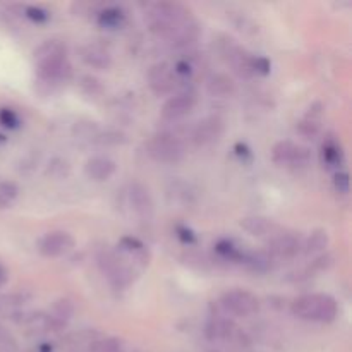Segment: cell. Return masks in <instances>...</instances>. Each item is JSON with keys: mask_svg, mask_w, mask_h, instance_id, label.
Here are the masks:
<instances>
[{"mask_svg": "<svg viewBox=\"0 0 352 352\" xmlns=\"http://www.w3.org/2000/svg\"><path fill=\"white\" fill-rule=\"evenodd\" d=\"M322 162L327 167H340L344 162V150L336 138H327L322 146Z\"/></svg>", "mask_w": 352, "mask_h": 352, "instance_id": "cell-24", "label": "cell"}, {"mask_svg": "<svg viewBox=\"0 0 352 352\" xmlns=\"http://www.w3.org/2000/svg\"><path fill=\"white\" fill-rule=\"evenodd\" d=\"M330 243V237L329 232L325 229H316L306 237V241H302V251L305 254H316V253H322V251L327 250Z\"/></svg>", "mask_w": 352, "mask_h": 352, "instance_id": "cell-25", "label": "cell"}, {"mask_svg": "<svg viewBox=\"0 0 352 352\" xmlns=\"http://www.w3.org/2000/svg\"><path fill=\"white\" fill-rule=\"evenodd\" d=\"M72 315H74V305H72V301H69V299H57V301L54 302V306H52L50 316L54 318V322L57 323L58 329H64L69 323V320L72 318Z\"/></svg>", "mask_w": 352, "mask_h": 352, "instance_id": "cell-27", "label": "cell"}, {"mask_svg": "<svg viewBox=\"0 0 352 352\" xmlns=\"http://www.w3.org/2000/svg\"><path fill=\"white\" fill-rule=\"evenodd\" d=\"M119 250L122 251L124 254L133 258V260L136 261V263H140L141 267H146V265L150 263V251H148V248L144 246L138 237H122V239L119 241Z\"/></svg>", "mask_w": 352, "mask_h": 352, "instance_id": "cell-19", "label": "cell"}, {"mask_svg": "<svg viewBox=\"0 0 352 352\" xmlns=\"http://www.w3.org/2000/svg\"><path fill=\"white\" fill-rule=\"evenodd\" d=\"M38 349H40V352H52V346L48 342H45V344H40Z\"/></svg>", "mask_w": 352, "mask_h": 352, "instance_id": "cell-47", "label": "cell"}, {"mask_svg": "<svg viewBox=\"0 0 352 352\" xmlns=\"http://www.w3.org/2000/svg\"><path fill=\"white\" fill-rule=\"evenodd\" d=\"M177 237L182 241V243H188V244L196 243V236L192 234L191 229H188V227H177Z\"/></svg>", "mask_w": 352, "mask_h": 352, "instance_id": "cell-44", "label": "cell"}, {"mask_svg": "<svg viewBox=\"0 0 352 352\" xmlns=\"http://www.w3.org/2000/svg\"><path fill=\"white\" fill-rule=\"evenodd\" d=\"M148 85L157 96L172 95L175 86H177V76L174 74V69L170 64L158 62V64L151 65L150 71H148Z\"/></svg>", "mask_w": 352, "mask_h": 352, "instance_id": "cell-9", "label": "cell"}, {"mask_svg": "<svg viewBox=\"0 0 352 352\" xmlns=\"http://www.w3.org/2000/svg\"><path fill=\"white\" fill-rule=\"evenodd\" d=\"M21 323H23V325L33 333H48V332H57V330H60L57 323L54 322V318L50 316V313H45V311L23 315Z\"/></svg>", "mask_w": 352, "mask_h": 352, "instance_id": "cell-18", "label": "cell"}, {"mask_svg": "<svg viewBox=\"0 0 352 352\" xmlns=\"http://www.w3.org/2000/svg\"><path fill=\"white\" fill-rule=\"evenodd\" d=\"M215 251L222 260L230 261V263H241V258H243L244 251L241 248H237L232 241L222 239L215 244Z\"/></svg>", "mask_w": 352, "mask_h": 352, "instance_id": "cell-29", "label": "cell"}, {"mask_svg": "<svg viewBox=\"0 0 352 352\" xmlns=\"http://www.w3.org/2000/svg\"><path fill=\"white\" fill-rule=\"evenodd\" d=\"M79 85H81V89L86 95H98V93L102 91V85H100L98 79L93 78V76H82Z\"/></svg>", "mask_w": 352, "mask_h": 352, "instance_id": "cell-41", "label": "cell"}, {"mask_svg": "<svg viewBox=\"0 0 352 352\" xmlns=\"http://www.w3.org/2000/svg\"><path fill=\"white\" fill-rule=\"evenodd\" d=\"M311 158L309 148L301 146L294 141H278L272 148V160L277 165H292V167H305Z\"/></svg>", "mask_w": 352, "mask_h": 352, "instance_id": "cell-6", "label": "cell"}, {"mask_svg": "<svg viewBox=\"0 0 352 352\" xmlns=\"http://www.w3.org/2000/svg\"><path fill=\"white\" fill-rule=\"evenodd\" d=\"M236 82L227 74H213L206 82V91L215 98H229L236 93Z\"/></svg>", "mask_w": 352, "mask_h": 352, "instance_id": "cell-21", "label": "cell"}, {"mask_svg": "<svg viewBox=\"0 0 352 352\" xmlns=\"http://www.w3.org/2000/svg\"><path fill=\"white\" fill-rule=\"evenodd\" d=\"M208 352H222V351H215V349H212V351H208Z\"/></svg>", "mask_w": 352, "mask_h": 352, "instance_id": "cell-49", "label": "cell"}, {"mask_svg": "<svg viewBox=\"0 0 352 352\" xmlns=\"http://www.w3.org/2000/svg\"><path fill=\"white\" fill-rule=\"evenodd\" d=\"M0 126L7 129H17L21 126V119L12 109H0Z\"/></svg>", "mask_w": 352, "mask_h": 352, "instance_id": "cell-38", "label": "cell"}, {"mask_svg": "<svg viewBox=\"0 0 352 352\" xmlns=\"http://www.w3.org/2000/svg\"><path fill=\"white\" fill-rule=\"evenodd\" d=\"M19 196V186L14 181H0V210L10 208Z\"/></svg>", "mask_w": 352, "mask_h": 352, "instance_id": "cell-31", "label": "cell"}, {"mask_svg": "<svg viewBox=\"0 0 352 352\" xmlns=\"http://www.w3.org/2000/svg\"><path fill=\"white\" fill-rule=\"evenodd\" d=\"M34 62L47 60V58L55 57H65L67 55V48L62 41L58 40H47L34 50Z\"/></svg>", "mask_w": 352, "mask_h": 352, "instance_id": "cell-26", "label": "cell"}, {"mask_svg": "<svg viewBox=\"0 0 352 352\" xmlns=\"http://www.w3.org/2000/svg\"><path fill=\"white\" fill-rule=\"evenodd\" d=\"M167 195L172 201L181 203V205H191L196 199V191L189 182L184 181H174L170 182L167 189Z\"/></svg>", "mask_w": 352, "mask_h": 352, "instance_id": "cell-22", "label": "cell"}, {"mask_svg": "<svg viewBox=\"0 0 352 352\" xmlns=\"http://www.w3.org/2000/svg\"><path fill=\"white\" fill-rule=\"evenodd\" d=\"M6 282H7V272H6V268L0 265V285H3Z\"/></svg>", "mask_w": 352, "mask_h": 352, "instance_id": "cell-46", "label": "cell"}, {"mask_svg": "<svg viewBox=\"0 0 352 352\" xmlns=\"http://www.w3.org/2000/svg\"><path fill=\"white\" fill-rule=\"evenodd\" d=\"M333 265V256L330 253H323L320 254L318 258H316L315 261L311 263V267H309V272L311 270H316V272H323L327 270V268H330Z\"/></svg>", "mask_w": 352, "mask_h": 352, "instance_id": "cell-43", "label": "cell"}, {"mask_svg": "<svg viewBox=\"0 0 352 352\" xmlns=\"http://www.w3.org/2000/svg\"><path fill=\"white\" fill-rule=\"evenodd\" d=\"M0 352H19L16 339L3 325H0Z\"/></svg>", "mask_w": 352, "mask_h": 352, "instance_id": "cell-36", "label": "cell"}, {"mask_svg": "<svg viewBox=\"0 0 352 352\" xmlns=\"http://www.w3.org/2000/svg\"><path fill=\"white\" fill-rule=\"evenodd\" d=\"M222 308L237 318H248L260 311V299L246 289H230L220 299Z\"/></svg>", "mask_w": 352, "mask_h": 352, "instance_id": "cell-5", "label": "cell"}, {"mask_svg": "<svg viewBox=\"0 0 352 352\" xmlns=\"http://www.w3.org/2000/svg\"><path fill=\"white\" fill-rule=\"evenodd\" d=\"M196 102H198V98H196V93L192 91H181L177 95H172L162 107V117L165 120H170V122L182 119L192 112Z\"/></svg>", "mask_w": 352, "mask_h": 352, "instance_id": "cell-12", "label": "cell"}, {"mask_svg": "<svg viewBox=\"0 0 352 352\" xmlns=\"http://www.w3.org/2000/svg\"><path fill=\"white\" fill-rule=\"evenodd\" d=\"M191 21H195L191 10L177 2L155 3L148 12V28L151 33L162 40H167L168 43Z\"/></svg>", "mask_w": 352, "mask_h": 352, "instance_id": "cell-1", "label": "cell"}, {"mask_svg": "<svg viewBox=\"0 0 352 352\" xmlns=\"http://www.w3.org/2000/svg\"><path fill=\"white\" fill-rule=\"evenodd\" d=\"M239 226L243 227V230H246L248 234L254 237H272L280 230V227L274 220L261 215L244 217V219H241Z\"/></svg>", "mask_w": 352, "mask_h": 352, "instance_id": "cell-16", "label": "cell"}, {"mask_svg": "<svg viewBox=\"0 0 352 352\" xmlns=\"http://www.w3.org/2000/svg\"><path fill=\"white\" fill-rule=\"evenodd\" d=\"M74 248V237L65 230H54L38 241V253L45 258H58Z\"/></svg>", "mask_w": 352, "mask_h": 352, "instance_id": "cell-10", "label": "cell"}, {"mask_svg": "<svg viewBox=\"0 0 352 352\" xmlns=\"http://www.w3.org/2000/svg\"><path fill=\"white\" fill-rule=\"evenodd\" d=\"M291 313L305 322L332 323L339 315V305L330 294L313 292L296 298L291 305Z\"/></svg>", "mask_w": 352, "mask_h": 352, "instance_id": "cell-2", "label": "cell"}, {"mask_svg": "<svg viewBox=\"0 0 352 352\" xmlns=\"http://www.w3.org/2000/svg\"><path fill=\"white\" fill-rule=\"evenodd\" d=\"M298 133L301 134L302 138H306V140H313V138H316L320 134V120H313V119H308V117H302L301 120L298 122Z\"/></svg>", "mask_w": 352, "mask_h": 352, "instance_id": "cell-35", "label": "cell"}, {"mask_svg": "<svg viewBox=\"0 0 352 352\" xmlns=\"http://www.w3.org/2000/svg\"><path fill=\"white\" fill-rule=\"evenodd\" d=\"M100 133L98 124L93 122V120H78V122L72 126V134H74L78 140H88L93 141L96 138V134Z\"/></svg>", "mask_w": 352, "mask_h": 352, "instance_id": "cell-33", "label": "cell"}, {"mask_svg": "<svg viewBox=\"0 0 352 352\" xmlns=\"http://www.w3.org/2000/svg\"><path fill=\"white\" fill-rule=\"evenodd\" d=\"M36 64V72L40 81L47 82V85H57V82H64L71 78L72 65L69 62V57H55L47 58V60L34 62Z\"/></svg>", "mask_w": 352, "mask_h": 352, "instance_id": "cell-8", "label": "cell"}, {"mask_svg": "<svg viewBox=\"0 0 352 352\" xmlns=\"http://www.w3.org/2000/svg\"><path fill=\"white\" fill-rule=\"evenodd\" d=\"M272 261L274 258L267 251H244L239 265H243L246 270L253 272V274H267L272 268Z\"/></svg>", "mask_w": 352, "mask_h": 352, "instance_id": "cell-20", "label": "cell"}, {"mask_svg": "<svg viewBox=\"0 0 352 352\" xmlns=\"http://www.w3.org/2000/svg\"><path fill=\"white\" fill-rule=\"evenodd\" d=\"M184 263L189 265V267L196 268V270H201V272L210 270L208 258L203 256V254H199V253H188V254H186Z\"/></svg>", "mask_w": 352, "mask_h": 352, "instance_id": "cell-39", "label": "cell"}, {"mask_svg": "<svg viewBox=\"0 0 352 352\" xmlns=\"http://www.w3.org/2000/svg\"><path fill=\"white\" fill-rule=\"evenodd\" d=\"M6 141H7V138L3 136L2 133H0V144H3V143H6Z\"/></svg>", "mask_w": 352, "mask_h": 352, "instance_id": "cell-48", "label": "cell"}, {"mask_svg": "<svg viewBox=\"0 0 352 352\" xmlns=\"http://www.w3.org/2000/svg\"><path fill=\"white\" fill-rule=\"evenodd\" d=\"M333 188H336L337 192L340 195H347L351 189V177L349 172L346 170H339L336 175H333Z\"/></svg>", "mask_w": 352, "mask_h": 352, "instance_id": "cell-40", "label": "cell"}, {"mask_svg": "<svg viewBox=\"0 0 352 352\" xmlns=\"http://www.w3.org/2000/svg\"><path fill=\"white\" fill-rule=\"evenodd\" d=\"M91 352H126V346L122 340L116 339V337H107V339L93 344Z\"/></svg>", "mask_w": 352, "mask_h": 352, "instance_id": "cell-34", "label": "cell"}, {"mask_svg": "<svg viewBox=\"0 0 352 352\" xmlns=\"http://www.w3.org/2000/svg\"><path fill=\"white\" fill-rule=\"evenodd\" d=\"M24 16L28 17V19H31L33 23H47L48 19H50V12L48 10H45L43 7H38V6H28L24 7Z\"/></svg>", "mask_w": 352, "mask_h": 352, "instance_id": "cell-37", "label": "cell"}, {"mask_svg": "<svg viewBox=\"0 0 352 352\" xmlns=\"http://www.w3.org/2000/svg\"><path fill=\"white\" fill-rule=\"evenodd\" d=\"M205 336L208 340H232V342H239L243 346H248V337L236 323L226 318H213L210 320L208 325L205 329Z\"/></svg>", "mask_w": 352, "mask_h": 352, "instance_id": "cell-11", "label": "cell"}, {"mask_svg": "<svg viewBox=\"0 0 352 352\" xmlns=\"http://www.w3.org/2000/svg\"><path fill=\"white\" fill-rule=\"evenodd\" d=\"M146 151L151 160L158 164H177L184 158L186 146L174 134L160 133L148 141Z\"/></svg>", "mask_w": 352, "mask_h": 352, "instance_id": "cell-4", "label": "cell"}, {"mask_svg": "<svg viewBox=\"0 0 352 352\" xmlns=\"http://www.w3.org/2000/svg\"><path fill=\"white\" fill-rule=\"evenodd\" d=\"M127 198H129L131 208L134 210V213L140 219L150 220L153 217L155 203L146 186L141 184V182H133L129 186V191H127Z\"/></svg>", "mask_w": 352, "mask_h": 352, "instance_id": "cell-14", "label": "cell"}, {"mask_svg": "<svg viewBox=\"0 0 352 352\" xmlns=\"http://www.w3.org/2000/svg\"><path fill=\"white\" fill-rule=\"evenodd\" d=\"M26 305V298L23 294H3L0 296V316H16L19 309Z\"/></svg>", "mask_w": 352, "mask_h": 352, "instance_id": "cell-28", "label": "cell"}, {"mask_svg": "<svg viewBox=\"0 0 352 352\" xmlns=\"http://www.w3.org/2000/svg\"><path fill=\"white\" fill-rule=\"evenodd\" d=\"M81 58L86 65L93 69H109L112 64V55L109 48L100 43H88L81 48Z\"/></svg>", "mask_w": 352, "mask_h": 352, "instance_id": "cell-17", "label": "cell"}, {"mask_svg": "<svg viewBox=\"0 0 352 352\" xmlns=\"http://www.w3.org/2000/svg\"><path fill=\"white\" fill-rule=\"evenodd\" d=\"M223 134V120L217 116L205 117L195 126L191 134V140L196 146H208L220 140Z\"/></svg>", "mask_w": 352, "mask_h": 352, "instance_id": "cell-13", "label": "cell"}, {"mask_svg": "<svg viewBox=\"0 0 352 352\" xmlns=\"http://www.w3.org/2000/svg\"><path fill=\"white\" fill-rule=\"evenodd\" d=\"M45 174L50 179H54V181H62V179H67L71 175V165L64 158L55 157L48 162Z\"/></svg>", "mask_w": 352, "mask_h": 352, "instance_id": "cell-30", "label": "cell"}, {"mask_svg": "<svg viewBox=\"0 0 352 352\" xmlns=\"http://www.w3.org/2000/svg\"><path fill=\"white\" fill-rule=\"evenodd\" d=\"M302 251V237L296 232H280L272 236L267 243V253L272 258L291 260Z\"/></svg>", "mask_w": 352, "mask_h": 352, "instance_id": "cell-7", "label": "cell"}, {"mask_svg": "<svg viewBox=\"0 0 352 352\" xmlns=\"http://www.w3.org/2000/svg\"><path fill=\"white\" fill-rule=\"evenodd\" d=\"M272 64L267 57L263 55H253V74L267 76L270 74Z\"/></svg>", "mask_w": 352, "mask_h": 352, "instance_id": "cell-42", "label": "cell"}, {"mask_svg": "<svg viewBox=\"0 0 352 352\" xmlns=\"http://www.w3.org/2000/svg\"><path fill=\"white\" fill-rule=\"evenodd\" d=\"M234 150H236L237 157H241L243 160H244V158H251V150L244 143H237Z\"/></svg>", "mask_w": 352, "mask_h": 352, "instance_id": "cell-45", "label": "cell"}, {"mask_svg": "<svg viewBox=\"0 0 352 352\" xmlns=\"http://www.w3.org/2000/svg\"><path fill=\"white\" fill-rule=\"evenodd\" d=\"M96 21L105 30H119L126 24V12L120 7H105L98 12Z\"/></svg>", "mask_w": 352, "mask_h": 352, "instance_id": "cell-23", "label": "cell"}, {"mask_svg": "<svg viewBox=\"0 0 352 352\" xmlns=\"http://www.w3.org/2000/svg\"><path fill=\"white\" fill-rule=\"evenodd\" d=\"M117 164L110 157L96 155L86 160L85 164V175L93 182H105L116 174Z\"/></svg>", "mask_w": 352, "mask_h": 352, "instance_id": "cell-15", "label": "cell"}, {"mask_svg": "<svg viewBox=\"0 0 352 352\" xmlns=\"http://www.w3.org/2000/svg\"><path fill=\"white\" fill-rule=\"evenodd\" d=\"M98 267L103 277L113 289H126L134 282V270L116 251L102 250L98 253Z\"/></svg>", "mask_w": 352, "mask_h": 352, "instance_id": "cell-3", "label": "cell"}, {"mask_svg": "<svg viewBox=\"0 0 352 352\" xmlns=\"http://www.w3.org/2000/svg\"><path fill=\"white\" fill-rule=\"evenodd\" d=\"M127 141V136L122 133V131L117 129H107L100 131L96 134V138L93 140V143L100 144V146H117V144H124Z\"/></svg>", "mask_w": 352, "mask_h": 352, "instance_id": "cell-32", "label": "cell"}]
</instances>
